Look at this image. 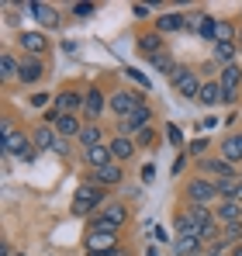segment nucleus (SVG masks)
Listing matches in <instances>:
<instances>
[{"instance_id": "nucleus-1", "label": "nucleus", "mask_w": 242, "mask_h": 256, "mask_svg": "<svg viewBox=\"0 0 242 256\" xmlns=\"http://www.w3.org/2000/svg\"><path fill=\"white\" fill-rule=\"evenodd\" d=\"M86 256H111L118 250V232L114 228H86Z\"/></svg>"}, {"instance_id": "nucleus-2", "label": "nucleus", "mask_w": 242, "mask_h": 256, "mask_svg": "<svg viewBox=\"0 0 242 256\" xmlns=\"http://www.w3.org/2000/svg\"><path fill=\"white\" fill-rule=\"evenodd\" d=\"M124 222H128V208H124L121 201H108L100 212L90 218V225H86V228H114V232H118Z\"/></svg>"}, {"instance_id": "nucleus-3", "label": "nucleus", "mask_w": 242, "mask_h": 256, "mask_svg": "<svg viewBox=\"0 0 242 256\" xmlns=\"http://www.w3.org/2000/svg\"><path fill=\"white\" fill-rule=\"evenodd\" d=\"M94 208H104V187L100 184H83L73 198V214H90Z\"/></svg>"}, {"instance_id": "nucleus-4", "label": "nucleus", "mask_w": 242, "mask_h": 256, "mask_svg": "<svg viewBox=\"0 0 242 256\" xmlns=\"http://www.w3.org/2000/svg\"><path fill=\"white\" fill-rule=\"evenodd\" d=\"M0 152H7V156H18V160H35V142H32V135H24V132H14V135H7V138H0Z\"/></svg>"}, {"instance_id": "nucleus-5", "label": "nucleus", "mask_w": 242, "mask_h": 256, "mask_svg": "<svg viewBox=\"0 0 242 256\" xmlns=\"http://www.w3.org/2000/svg\"><path fill=\"white\" fill-rule=\"evenodd\" d=\"M142 104H146L142 94H132V90H118V94H111V111L118 114V122H121V118H128V114H135Z\"/></svg>"}, {"instance_id": "nucleus-6", "label": "nucleus", "mask_w": 242, "mask_h": 256, "mask_svg": "<svg viewBox=\"0 0 242 256\" xmlns=\"http://www.w3.org/2000/svg\"><path fill=\"white\" fill-rule=\"evenodd\" d=\"M170 80H173V86H176V94H180V97H198V94H201V86H204L190 66H180Z\"/></svg>"}, {"instance_id": "nucleus-7", "label": "nucleus", "mask_w": 242, "mask_h": 256, "mask_svg": "<svg viewBox=\"0 0 242 256\" xmlns=\"http://www.w3.org/2000/svg\"><path fill=\"white\" fill-rule=\"evenodd\" d=\"M187 198H190L194 204H211V201L222 198V194H218V184H214V180H190V184H187Z\"/></svg>"}, {"instance_id": "nucleus-8", "label": "nucleus", "mask_w": 242, "mask_h": 256, "mask_svg": "<svg viewBox=\"0 0 242 256\" xmlns=\"http://www.w3.org/2000/svg\"><path fill=\"white\" fill-rule=\"evenodd\" d=\"M83 100H86V94H80V90H59V94L52 97V108H56L59 114H76L83 108Z\"/></svg>"}, {"instance_id": "nucleus-9", "label": "nucleus", "mask_w": 242, "mask_h": 256, "mask_svg": "<svg viewBox=\"0 0 242 256\" xmlns=\"http://www.w3.org/2000/svg\"><path fill=\"white\" fill-rule=\"evenodd\" d=\"M218 84L225 90V97H228V104L239 97V84H242V70L232 62V66H222V76H218Z\"/></svg>"}, {"instance_id": "nucleus-10", "label": "nucleus", "mask_w": 242, "mask_h": 256, "mask_svg": "<svg viewBox=\"0 0 242 256\" xmlns=\"http://www.w3.org/2000/svg\"><path fill=\"white\" fill-rule=\"evenodd\" d=\"M32 142H35V149H38V152H52V149H56V142H59V135H56V128H52V125H35Z\"/></svg>"}, {"instance_id": "nucleus-11", "label": "nucleus", "mask_w": 242, "mask_h": 256, "mask_svg": "<svg viewBox=\"0 0 242 256\" xmlns=\"http://www.w3.org/2000/svg\"><path fill=\"white\" fill-rule=\"evenodd\" d=\"M42 76H45L42 59H35V56H24V59H21V73H18V80H21V84H38Z\"/></svg>"}, {"instance_id": "nucleus-12", "label": "nucleus", "mask_w": 242, "mask_h": 256, "mask_svg": "<svg viewBox=\"0 0 242 256\" xmlns=\"http://www.w3.org/2000/svg\"><path fill=\"white\" fill-rule=\"evenodd\" d=\"M52 128H56V135L59 138H80V118L76 114H59L56 122H52Z\"/></svg>"}, {"instance_id": "nucleus-13", "label": "nucleus", "mask_w": 242, "mask_h": 256, "mask_svg": "<svg viewBox=\"0 0 242 256\" xmlns=\"http://www.w3.org/2000/svg\"><path fill=\"white\" fill-rule=\"evenodd\" d=\"M83 160H86V166H94V170H100V166L114 163L111 146H94V149H83Z\"/></svg>"}, {"instance_id": "nucleus-14", "label": "nucleus", "mask_w": 242, "mask_h": 256, "mask_svg": "<svg viewBox=\"0 0 242 256\" xmlns=\"http://www.w3.org/2000/svg\"><path fill=\"white\" fill-rule=\"evenodd\" d=\"M18 42H21V48H24L28 56H35V59L48 48V42H45V35H42V32H21V38H18Z\"/></svg>"}, {"instance_id": "nucleus-15", "label": "nucleus", "mask_w": 242, "mask_h": 256, "mask_svg": "<svg viewBox=\"0 0 242 256\" xmlns=\"http://www.w3.org/2000/svg\"><path fill=\"white\" fill-rule=\"evenodd\" d=\"M24 10H32L38 18V24H45V28H56L59 24V10L48 7V4H24Z\"/></svg>"}, {"instance_id": "nucleus-16", "label": "nucleus", "mask_w": 242, "mask_h": 256, "mask_svg": "<svg viewBox=\"0 0 242 256\" xmlns=\"http://www.w3.org/2000/svg\"><path fill=\"white\" fill-rule=\"evenodd\" d=\"M94 180L100 184V187H114L124 180V173H121V163H108V166H100V170H94Z\"/></svg>"}, {"instance_id": "nucleus-17", "label": "nucleus", "mask_w": 242, "mask_h": 256, "mask_svg": "<svg viewBox=\"0 0 242 256\" xmlns=\"http://www.w3.org/2000/svg\"><path fill=\"white\" fill-rule=\"evenodd\" d=\"M108 146H111L114 163H124V160H132V156H135V142H132V138H124V135H114Z\"/></svg>"}, {"instance_id": "nucleus-18", "label": "nucleus", "mask_w": 242, "mask_h": 256, "mask_svg": "<svg viewBox=\"0 0 242 256\" xmlns=\"http://www.w3.org/2000/svg\"><path fill=\"white\" fill-rule=\"evenodd\" d=\"M218 156H222V160H228L232 166H236V163H242V135H228V138L222 142Z\"/></svg>"}, {"instance_id": "nucleus-19", "label": "nucleus", "mask_w": 242, "mask_h": 256, "mask_svg": "<svg viewBox=\"0 0 242 256\" xmlns=\"http://www.w3.org/2000/svg\"><path fill=\"white\" fill-rule=\"evenodd\" d=\"M198 100H201L204 108H214V104H228V97H225L222 84H204V86H201V94H198Z\"/></svg>"}, {"instance_id": "nucleus-20", "label": "nucleus", "mask_w": 242, "mask_h": 256, "mask_svg": "<svg viewBox=\"0 0 242 256\" xmlns=\"http://www.w3.org/2000/svg\"><path fill=\"white\" fill-rule=\"evenodd\" d=\"M214 218H218L222 225H236V222H242V204L239 201H222L218 212H214Z\"/></svg>"}, {"instance_id": "nucleus-21", "label": "nucleus", "mask_w": 242, "mask_h": 256, "mask_svg": "<svg viewBox=\"0 0 242 256\" xmlns=\"http://www.w3.org/2000/svg\"><path fill=\"white\" fill-rule=\"evenodd\" d=\"M201 170L211 173V176H218V180H222V176H236V173H232V163H228V160H222V156L201 160Z\"/></svg>"}, {"instance_id": "nucleus-22", "label": "nucleus", "mask_w": 242, "mask_h": 256, "mask_svg": "<svg viewBox=\"0 0 242 256\" xmlns=\"http://www.w3.org/2000/svg\"><path fill=\"white\" fill-rule=\"evenodd\" d=\"M83 111H86L90 118H100V114H104V94H100L97 86H90V90H86V100H83Z\"/></svg>"}, {"instance_id": "nucleus-23", "label": "nucleus", "mask_w": 242, "mask_h": 256, "mask_svg": "<svg viewBox=\"0 0 242 256\" xmlns=\"http://www.w3.org/2000/svg\"><path fill=\"white\" fill-rule=\"evenodd\" d=\"M156 32H160V35L184 32V14H160V18H156Z\"/></svg>"}, {"instance_id": "nucleus-24", "label": "nucleus", "mask_w": 242, "mask_h": 256, "mask_svg": "<svg viewBox=\"0 0 242 256\" xmlns=\"http://www.w3.org/2000/svg\"><path fill=\"white\" fill-rule=\"evenodd\" d=\"M80 146H83V149L104 146V132H100V125H83L80 128Z\"/></svg>"}, {"instance_id": "nucleus-25", "label": "nucleus", "mask_w": 242, "mask_h": 256, "mask_svg": "<svg viewBox=\"0 0 242 256\" xmlns=\"http://www.w3.org/2000/svg\"><path fill=\"white\" fill-rule=\"evenodd\" d=\"M138 52H146L149 59H152V56H160V52H162V35H160V32L142 35V38H138Z\"/></svg>"}, {"instance_id": "nucleus-26", "label": "nucleus", "mask_w": 242, "mask_h": 256, "mask_svg": "<svg viewBox=\"0 0 242 256\" xmlns=\"http://www.w3.org/2000/svg\"><path fill=\"white\" fill-rule=\"evenodd\" d=\"M18 73H21V59H14L10 52H4V56H0V76H4V80H14Z\"/></svg>"}, {"instance_id": "nucleus-27", "label": "nucleus", "mask_w": 242, "mask_h": 256, "mask_svg": "<svg viewBox=\"0 0 242 256\" xmlns=\"http://www.w3.org/2000/svg\"><path fill=\"white\" fill-rule=\"evenodd\" d=\"M218 184V194H222V201H232L236 198V187L242 184V176L236 173V176H222V180H214Z\"/></svg>"}, {"instance_id": "nucleus-28", "label": "nucleus", "mask_w": 242, "mask_h": 256, "mask_svg": "<svg viewBox=\"0 0 242 256\" xmlns=\"http://www.w3.org/2000/svg\"><path fill=\"white\" fill-rule=\"evenodd\" d=\"M198 246H201L198 232H190V236H180V239H176V253H180V256H194V253H198Z\"/></svg>"}, {"instance_id": "nucleus-29", "label": "nucleus", "mask_w": 242, "mask_h": 256, "mask_svg": "<svg viewBox=\"0 0 242 256\" xmlns=\"http://www.w3.org/2000/svg\"><path fill=\"white\" fill-rule=\"evenodd\" d=\"M236 52H239V45H225V42L214 45V59H218L222 66H232V62H236Z\"/></svg>"}, {"instance_id": "nucleus-30", "label": "nucleus", "mask_w": 242, "mask_h": 256, "mask_svg": "<svg viewBox=\"0 0 242 256\" xmlns=\"http://www.w3.org/2000/svg\"><path fill=\"white\" fill-rule=\"evenodd\" d=\"M149 62H152V66H156V70H162V73H170V76H173V73H176V70H180V66H176V62H173V59H170V56H166V52H160V56H152V59H149Z\"/></svg>"}, {"instance_id": "nucleus-31", "label": "nucleus", "mask_w": 242, "mask_h": 256, "mask_svg": "<svg viewBox=\"0 0 242 256\" xmlns=\"http://www.w3.org/2000/svg\"><path fill=\"white\" fill-rule=\"evenodd\" d=\"M204 18H208V14H201V10H194V14H184V32H201Z\"/></svg>"}, {"instance_id": "nucleus-32", "label": "nucleus", "mask_w": 242, "mask_h": 256, "mask_svg": "<svg viewBox=\"0 0 242 256\" xmlns=\"http://www.w3.org/2000/svg\"><path fill=\"white\" fill-rule=\"evenodd\" d=\"M218 236H222V222H211V225H204L201 232H198V239H201V242H214Z\"/></svg>"}, {"instance_id": "nucleus-33", "label": "nucleus", "mask_w": 242, "mask_h": 256, "mask_svg": "<svg viewBox=\"0 0 242 256\" xmlns=\"http://www.w3.org/2000/svg\"><path fill=\"white\" fill-rule=\"evenodd\" d=\"M194 225H190V212H180L176 214V236H190Z\"/></svg>"}, {"instance_id": "nucleus-34", "label": "nucleus", "mask_w": 242, "mask_h": 256, "mask_svg": "<svg viewBox=\"0 0 242 256\" xmlns=\"http://www.w3.org/2000/svg\"><path fill=\"white\" fill-rule=\"evenodd\" d=\"M214 28H218V21H214V18L208 14V18H204V24H201V38H204V42L214 45Z\"/></svg>"}, {"instance_id": "nucleus-35", "label": "nucleus", "mask_w": 242, "mask_h": 256, "mask_svg": "<svg viewBox=\"0 0 242 256\" xmlns=\"http://www.w3.org/2000/svg\"><path fill=\"white\" fill-rule=\"evenodd\" d=\"M124 76H128V80H135L138 86H149V76H146V73H138L135 66H132V70H124Z\"/></svg>"}, {"instance_id": "nucleus-36", "label": "nucleus", "mask_w": 242, "mask_h": 256, "mask_svg": "<svg viewBox=\"0 0 242 256\" xmlns=\"http://www.w3.org/2000/svg\"><path fill=\"white\" fill-rule=\"evenodd\" d=\"M94 10H97L94 4H73V14H76V18H90Z\"/></svg>"}, {"instance_id": "nucleus-37", "label": "nucleus", "mask_w": 242, "mask_h": 256, "mask_svg": "<svg viewBox=\"0 0 242 256\" xmlns=\"http://www.w3.org/2000/svg\"><path fill=\"white\" fill-rule=\"evenodd\" d=\"M152 142V128H142L138 135H135V146H149Z\"/></svg>"}, {"instance_id": "nucleus-38", "label": "nucleus", "mask_w": 242, "mask_h": 256, "mask_svg": "<svg viewBox=\"0 0 242 256\" xmlns=\"http://www.w3.org/2000/svg\"><path fill=\"white\" fill-rule=\"evenodd\" d=\"M166 135H170V142H173V146H180V142H184V132H180L176 125H170V128H166Z\"/></svg>"}, {"instance_id": "nucleus-39", "label": "nucleus", "mask_w": 242, "mask_h": 256, "mask_svg": "<svg viewBox=\"0 0 242 256\" xmlns=\"http://www.w3.org/2000/svg\"><path fill=\"white\" fill-rule=\"evenodd\" d=\"M152 239H156V242H170V232H166L162 225H156V228H152Z\"/></svg>"}, {"instance_id": "nucleus-40", "label": "nucleus", "mask_w": 242, "mask_h": 256, "mask_svg": "<svg viewBox=\"0 0 242 256\" xmlns=\"http://www.w3.org/2000/svg\"><path fill=\"white\" fill-rule=\"evenodd\" d=\"M132 14H135V18H149V7H146V4H132Z\"/></svg>"}, {"instance_id": "nucleus-41", "label": "nucleus", "mask_w": 242, "mask_h": 256, "mask_svg": "<svg viewBox=\"0 0 242 256\" xmlns=\"http://www.w3.org/2000/svg\"><path fill=\"white\" fill-rule=\"evenodd\" d=\"M45 104H48V94H35L32 97V108H45Z\"/></svg>"}, {"instance_id": "nucleus-42", "label": "nucleus", "mask_w": 242, "mask_h": 256, "mask_svg": "<svg viewBox=\"0 0 242 256\" xmlns=\"http://www.w3.org/2000/svg\"><path fill=\"white\" fill-rule=\"evenodd\" d=\"M204 146H208L204 138H194V142H190V152H204Z\"/></svg>"}, {"instance_id": "nucleus-43", "label": "nucleus", "mask_w": 242, "mask_h": 256, "mask_svg": "<svg viewBox=\"0 0 242 256\" xmlns=\"http://www.w3.org/2000/svg\"><path fill=\"white\" fill-rule=\"evenodd\" d=\"M156 176V166H142V180H152Z\"/></svg>"}, {"instance_id": "nucleus-44", "label": "nucleus", "mask_w": 242, "mask_h": 256, "mask_svg": "<svg viewBox=\"0 0 242 256\" xmlns=\"http://www.w3.org/2000/svg\"><path fill=\"white\" fill-rule=\"evenodd\" d=\"M0 256H14V253H10V246H7V242L0 246Z\"/></svg>"}, {"instance_id": "nucleus-45", "label": "nucleus", "mask_w": 242, "mask_h": 256, "mask_svg": "<svg viewBox=\"0 0 242 256\" xmlns=\"http://www.w3.org/2000/svg\"><path fill=\"white\" fill-rule=\"evenodd\" d=\"M146 256H160V250H156V246H149V250H146Z\"/></svg>"}, {"instance_id": "nucleus-46", "label": "nucleus", "mask_w": 242, "mask_h": 256, "mask_svg": "<svg viewBox=\"0 0 242 256\" xmlns=\"http://www.w3.org/2000/svg\"><path fill=\"white\" fill-rule=\"evenodd\" d=\"M232 256H242V246H236V250H232Z\"/></svg>"}, {"instance_id": "nucleus-47", "label": "nucleus", "mask_w": 242, "mask_h": 256, "mask_svg": "<svg viewBox=\"0 0 242 256\" xmlns=\"http://www.w3.org/2000/svg\"><path fill=\"white\" fill-rule=\"evenodd\" d=\"M236 45H242V28H239V42H236Z\"/></svg>"}, {"instance_id": "nucleus-48", "label": "nucleus", "mask_w": 242, "mask_h": 256, "mask_svg": "<svg viewBox=\"0 0 242 256\" xmlns=\"http://www.w3.org/2000/svg\"><path fill=\"white\" fill-rule=\"evenodd\" d=\"M18 256H24V253H18Z\"/></svg>"}, {"instance_id": "nucleus-49", "label": "nucleus", "mask_w": 242, "mask_h": 256, "mask_svg": "<svg viewBox=\"0 0 242 256\" xmlns=\"http://www.w3.org/2000/svg\"><path fill=\"white\" fill-rule=\"evenodd\" d=\"M239 176H242V173H239Z\"/></svg>"}]
</instances>
